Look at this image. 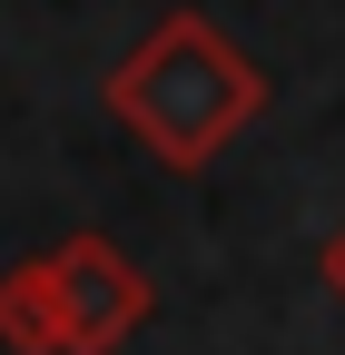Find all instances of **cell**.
I'll use <instances>...</instances> for the list:
<instances>
[{
    "instance_id": "obj_1",
    "label": "cell",
    "mask_w": 345,
    "mask_h": 355,
    "mask_svg": "<svg viewBox=\"0 0 345 355\" xmlns=\"http://www.w3.org/2000/svg\"><path fill=\"white\" fill-rule=\"evenodd\" d=\"M335 286H345V247H335Z\"/></svg>"
}]
</instances>
